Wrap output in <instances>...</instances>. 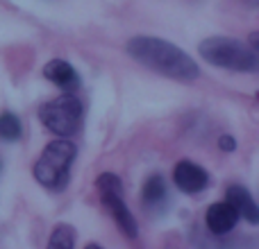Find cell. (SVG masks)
Returning <instances> with one entry per match:
<instances>
[{
    "label": "cell",
    "mask_w": 259,
    "mask_h": 249,
    "mask_svg": "<svg viewBox=\"0 0 259 249\" xmlns=\"http://www.w3.org/2000/svg\"><path fill=\"white\" fill-rule=\"evenodd\" d=\"M127 54L137 64L178 82H193L200 77L198 64L178 45L157 36H134L127 41Z\"/></svg>",
    "instance_id": "cell-1"
},
{
    "label": "cell",
    "mask_w": 259,
    "mask_h": 249,
    "mask_svg": "<svg viewBox=\"0 0 259 249\" xmlns=\"http://www.w3.org/2000/svg\"><path fill=\"white\" fill-rule=\"evenodd\" d=\"M77 147L68 138L48 143L34 163V179L50 191H64L71 177V163L75 161Z\"/></svg>",
    "instance_id": "cell-2"
},
{
    "label": "cell",
    "mask_w": 259,
    "mask_h": 249,
    "mask_svg": "<svg viewBox=\"0 0 259 249\" xmlns=\"http://www.w3.org/2000/svg\"><path fill=\"white\" fill-rule=\"evenodd\" d=\"M200 57L207 64L237 73H252L257 71L259 59L252 48L241 43L239 39L230 36H211L200 43Z\"/></svg>",
    "instance_id": "cell-3"
},
{
    "label": "cell",
    "mask_w": 259,
    "mask_h": 249,
    "mask_svg": "<svg viewBox=\"0 0 259 249\" xmlns=\"http://www.w3.org/2000/svg\"><path fill=\"white\" fill-rule=\"evenodd\" d=\"M39 120L48 132L57 134L59 138H68L80 129L82 122V102L77 95L64 93L59 98L46 102L39 109Z\"/></svg>",
    "instance_id": "cell-4"
},
{
    "label": "cell",
    "mask_w": 259,
    "mask_h": 249,
    "mask_svg": "<svg viewBox=\"0 0 259 249\" xmlns=\"http://www.w3.org/2000/svg\"><path fill=\"white\" fill-rule=\"evenodd\" d=\"M96 186H98L100 200H103L105 209L109 211V215H112L114 222L118 224V229H121L127 238H132L134 240V238L139 236V224H137V220H134L132 211L127 209L125 200H123L121 179H118L116 174H112V172H105V174H100L98 177Z\"/></svg>",
    "instance_id": "cell-5"
},
{
    "label": "cell",
    "mask_w": 259,
    "mask_h": 249,
    "mask_svg": "<svg viewBox=\"0 0 259 249\" xmlns=\"http://www.w3.org/2000/svg\"><path fill=\"white\" fill-rule=\"evenodd\" d=\"M173 181L180 191L184 193H200L209 183V174L202 165L193 163V161H180L173 170Z\"/></svg>",
    "instance_id": "cell-6"
},
{
    "label": "cell",
    "mask_w": 259,
    "mask_h": 249,
    "mask_svg": "<svg viewBox=\"0 0 259 249\" xmlns=\"http://www.w3.org/2000/svg\"><path fill=\"white\" fill-rule=\"evenodd\" d=\"M239 222V215L228 202H216L207 209V215H205V224L211 233L216 236H225L230 233Z\"/></svg>",
    "instance_id": "cell-7"
},
{
    "label": "cell",
    "mask_w": 259,
    "mask_h": 249,
    "mask_svg": "<svg viewBox=\"0 0 259 249\" xmlns=\"http://www.w3.org/2000/svg\"><path fill=\"white\" fill-rule=\"evenodd\" d=\"M44 75L48 82H53L55 86H59L66 93H73V91L80 86V75L77 71L66 61V59H53L44 66Z\"/></svg>",
    "instance_id": "cell-8"
},
{
    "label": "cell",
    "mask_w": 259,
    "mask_h": 249,
    "mask_svg": "<svg viewBox=\"0 0 259 249\" xmlns=\"http://www.w3.org/2000/svg\"><path fill=\"white\" fill-rule=\"evenodd\" d=\"M228 202L234 211H237L239 218H243L246 222L257 224L259 222V206L255 202V197L248 193V188L243 186H230L228 188Z\"/></svg>",
    "instance_id": "cell-9"
},
{
    "label": "cell",
    "mask_w": 259,
    "mask_h": 249,
    "mask_svg": "<svg viewBox=\"0 0 259 249\" xmlns=\"http://www.w3.org/2000/svg\"><path fill=\"white\" fill-rule=\"evenodd\" d=\"M143 204L148 209H161L166 204V197H168V188H166V181L161 174H152V177L146 179L143 183Z\"/></svg>",
    "instance_id": "cell-10"
},
{
    "label": "cell",
    "mask_w": 259,
    "mask_h": 249,
    "mask_svg": "<svg viewBox=\"0 0 259 249\" xmlns=\"http://www.w3.org/2000/svg\"><path fill=\"white\" fill-rule=\"evenodd\" d=\"M75 247V229L71 224H57L50 233L48 249H73Z\"/></svg>",
    "instance_id": "cell-11"
},
{
    "label": "cell",
    "mask_w": 259,
    "mask_h": 249,
    "mask_svg": "<svg viewBox=\"0 0 259 249\" xmlns=\"http://www.w3.org/2000/svg\"><path fill=\"white\" fill-rule=\"evenodd\" d=\"M23 136V125L18 120L16 113H0V138L7 143H14Z\"/></svg>",
    "instance_id": "cell-12"
},
{
    "label": "cell",
    "mask_w": 259,
    "mask_h": 249,
    "mask_svg": "<svg viewBox=\"0 0 259 249\" xmlns=\"http://www.w3.org/2000/svg\"><path fill=\"white\" fill-rule=\"evenodd\" d=\"M219 147L223 152H234V150H237V143H234L232 136H221L219 138Z\"/></svg>",
    "instance_id": "cell-13"
},
{
    "label": "cell",
    "mask_w": 259,
    "mask_h": 249,
    "mask_svg": "<svg viewBox=\"0 0 259 249\" xmlns=\"http://www.w3.org/2000/svg\"><path fill=\"white\" fill-rule=\"evenodd\" d=\"M84 249H103V247H100V245H96V242H91V245H87Z\"/></svg>",
    "instance_id": "cell-14"
},
{
    "label": "cell",
    "mask_w": 259,
    "mask_h": 249,
    "mask_svg": "<svg viewBox=\"0 0 259 249\" xmlns=\"http://www.w3.org/2000/svg\"><path fill=\"white\" fill-rule=\"evenodd\" d=\"M166 249H170V247H166Z\"/></svg>",
    "instance_id": "cell-15"
}]
</instances>
